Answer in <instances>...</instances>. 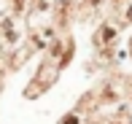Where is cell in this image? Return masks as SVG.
I'll use <instances>...</instances> for the list:
<instances>
[{
	"label": "cell",
	"instance_id": "cell-1",
	"mask_svg": "<svg viewBox=\"0 0 132 124\" xmlns=\"http://www.w3.org/2000/svg\"><path fill=\"white\" fill-rule=\"evenodd\" d=\"M0 35H3V40L8 46H14L16 40H19V30H16V22L11 19V16H5V19L0 22Z\"/></svg>",
	"mask_w": 132,
	"mask_h": 124
},
{
	"label": "cell",
	"instance_id": "cell-2",
	"mask_svg": "<svg viewBox=\"0 0 132 124\" xmlns=\"http://www.w3.org/2000/svg\"><path fill=\"white\" fill-rule=\"evenodd\" d=\"M113 35H116V30H113L111 24H105V27H100V32H97V38H94V43H97V46H105L108 40H113Z\"/></svg>",
	"mask_w": 132,
	"mask_h": 124
},
{
	"label": "cell",
	"instance_id": "cell-3",
	"mask_svg": "<svg viewBox=\"0 0 132 124\" xmlns=\"http://www.w3.org/2000/svg\"><path fill=\"white\" fill-rule=\"evenodd\" d=\"M124 14H127V19L132 22V0H129V3H127V8H124Z\"/></svg>",
	"mask_w": 132,
	"mask_h": 124
},
{
	"label": "cell",
	"instance_id": "cell-4",
	"mask_svg": "<svg viewBox=\"0 0 132 124\" xmlns=\"http://www.w3.org/2000/svg\"><path fill=\"white\" fill-rule=\"evenodd\" d=\"M129 49H132V43H129Z\"/></svg>",
	"mask_w": 132,
	"mask_h": 124
}]
</instances>
